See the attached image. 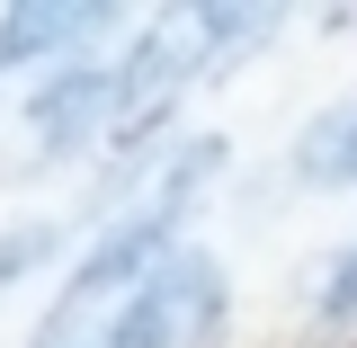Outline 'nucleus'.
<instances>
[{
  "mask_svg": "<svg viewBox=\"0 0 357 348\" xmlns=\"http://www.w3.org/2000/svg\"><path fill=\"white\" fill-rule=\"evenodd\" d=\"M215 170H223V134H188L170 161H161V179L134 206H116V223L81 250V268L63 277V295H54V312H45V331L27 348H89V331L126 304L143 277H161L178 259L170 241H178V223L197 215V197L215 188Z\"/></svg>",
  "mask_w": 357,
  "mask_h": 348,
  "instance_id": "f257e3e1",
  "label": "nucleus"
},
{
  "mask_svg": "<svg viewBox=\"0 0 357 348\" xmlns=\"http://www.w3.org/2000/svg\"><path fill=\"white\" fill-rule=\"evenodd\" d=\"M215 331H223V268L206 250H178L89 331V348H206Z\"/></svg>",
  "mask_w": 357,
  "mask_h": 348,
  "instance_id": "f03ea898",
  "label": "nucleus"
},
{
  "mask_svg": "<svg viewBox=\"0 0 357 348\" xmlns=\"http://www.w3.org/2000/svg\"><path fill=\"white\" fill-rule=\"evenodd\" d=\"M116 126H126V107H116V63H72V72H54V81L27 98V143H36V161H72L89 143H107Z\"/></svg>",
  "mask_w": 357,
  "mask_h": 348,
  "instance_id": "7ed1b4c3",
  "label": "nucleus"
},
{
  "mask_svg": "<svg viewBox=\"0 0 357 348\" xmlns=\"http://www.w3.org/2000/svg\"><path fill=\"white\" fill-rule=\"evenodd\" d=\"M98 27H116V9H98V0H18V9H0V72H27L45 54H72Z\"/></svg>",
  "mask_w": 357,
  "mask_h": 348,
  "instance_id": "20e7f679",
  "label": "nucleus"
},
{
  "mask_svg": "<svg viewBox=\"0 0 357 348\" xmlns=\"http://www.w3.org/2000/svg\"><path fill=\"white\" fill-rule=\"evenodd\" d=\"M295 179H312V188H349L357 179V98H340L331 116H312L295 134Z\"/></svg>",
  "mask_w": 357,
  "mask_h": 348,
  "instance_id": "39448f33",
  "label": "nucleus"
},
{
  "mask_svg": "<svg viewBox=\"0 0 357 348\" xmlns=\"http://www.w3.org/2000/svg\"><path fill=\"white\" fill-rule=\"evenodd\" d=\"M54 250H63V223H9V232H0V295H9L18 277H36Z\"/></svg>",
  "mask_w": 357,
  "mask_h": 348,
  "instance_id": "423d86ee",
  "label": "nucleus"
},
{
  "mask_svg": "<svg viewBox=\"0 0 357 348\" xmlns=\"http://www.w3.org/2000/svg\"><path fill=\"white\" fill-rule=\"evenodd\" d=\"M312 321H321V331H357V241L321 268V286H312Z\"/></svg>",
  "mask_w": 357,
  "mask_h": 348,
  "instance_id": "0eeeda50",
  "label": "nucleus"
}]
</instances>
